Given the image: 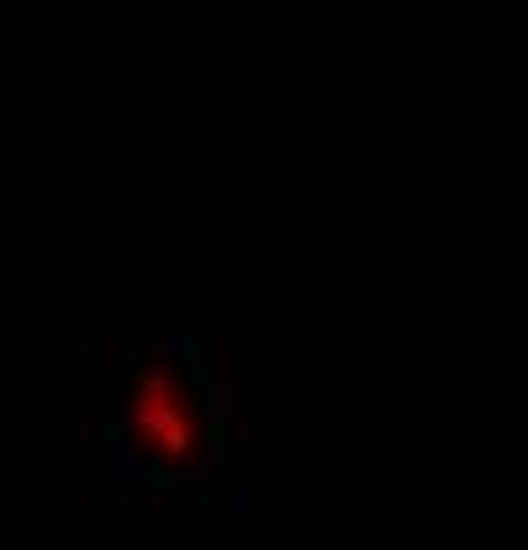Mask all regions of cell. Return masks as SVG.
I'll return each instance as SVG.
<instances>
[{
	"mask_svg": "<svg viewBox=\"0 0 528 550\" xmlns=\"http://www.w3.org/2000/svg\"><path fill=\"white\" fill-rule=\"evenodd\" d=\"M206 408L175 387H138V408H132V434L148 439V450L175 455V461H196L206 450Z\"/></svg>",
	"mask_w": 528,
	"mask_h": 550,
	"instance_id": "1",
	"label": "cell"
}]
</instances>
